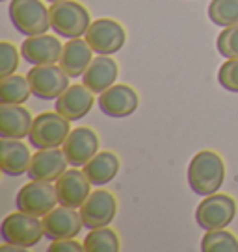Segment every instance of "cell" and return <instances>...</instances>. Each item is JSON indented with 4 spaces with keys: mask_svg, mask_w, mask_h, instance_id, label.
<instances>
[{
    "mask_svg": "<svg viewBox=\"0 0 238 252\" xmlns=\"http://www.w3.org/2000/svg\"><path fill=\"white\" fill-rule=\"evenodd\" d=\"M225 180V163L214 150H201L188 165V184L194 193L208 197L218 193Z\"/></svg>",
    "mask_w": 238,
    "mask_h": 252,
    "instance_id": "obj_1",
    "label": "cell"
},
{
    "mask_svg": "<svg viewBox=\"0 0 238 252\" xmlns=\"http://www.w3.org/2000/svg\"><path fill=\"white\" fill-rule=\"evenodd\" d=\"M0 236L4 243H13L23 249H30L43 239L45 226L38 215L17 210L4 217L0 224Z\"/></svg>",
    "mask_w": 238,
    "mask_h": 252,
    "instance_id": "obj_2",
    "label": "cell"
},
{
    "mask_svg": "<svg viewBox=\"0 0 238 252\" xmlns=\"http://www.w3.org/2000/svg\"><path fill=\"white\" fill-rule=\"evenodd\" d=\"M50 26L52 30L67 39H75L80 35H86L87 28L91 24V17L80 2L62 0L54 2L50 8Z\"/></svg>",
    "mask_w": 238,
    "mask_h": 252,
    "instance_id": "obj_3",
    "label": "cell"
},
{
    "mask_svg": "<svg viewBox=\"0 0 238 252\" xmlns=\"http://www.w3.org/2000/svg\"><path fill=\"white\" fill-rule=\"evenodd\" d=\"M8 11L11 24L23 35H40L52 28L50 11L41 0H11Z\"/></svg>",
    "mask_w": 238,
    "mask_h": 252,
    "instance_id": "obj_4",
    "label": "cell"
},
{
    "mask_svg": "<svg viewBox=\"0 0 238 252\" xmlns=\"http://www.w3.org/2000/svg\"><path fill=\"white\" fill-rule=\"evenodd\" d=\"M71 121L58 111H45L34 119L30 128V145L34 149H60L71 132Z\"/></svg>",
    "mask_w": 238,
    "mask_h": 252,
    "instance_id": "obj_5",
    "label": "cell"
},
{
    "mask_svg": "<svg viewBox=\"0 0 238 252\" xmlns=\"http://www.w3.org/2000/svg\"><path fill=\"white\" fill-rule=\"evenodd\" d=\"M237 215V202L231 195L225 193H212L199 202L196 210V220L199 228L218 230L227 228Z\"/></svg>",
    "mask_w": 238,
    "mask_h": 252,
    "instance_id": "obj_6",
    "label": "cell"
},
{
    "mask_svg": "<svg viewBox=\"0 0 238 252\" xmlns=\"http://www.w3.org/2000/svg\"><path fill=\"white\" fill-rule=\"evenodd\" d=\"M26 78L32 87V94L41 100H54L69 87V74L62 69V65L47 63L34 65L28 71Z\"/></svg>",
    "mask_w": 238,
    "mask_h": 252,
    "instance_id": "obj_7",
    "label": "cell"
},
{
    "mask_svg": "<svg viewBox=\"0 0 238 252\" xmlns=\"http://www.w3.org/2000/svg\"><path fill=\"white\" fill-rule=\"evenodd\" d=\"M58 204V193L56 184L43 180H30L19 189L15 197L17 210L26 213H32L38 217H45L52 208Z\"/></svg>",
    "mask_w": 238,
    "mask_h": 252,
    "instance_id": "obj_8",
    "label": "cell"
},
{
    "mask_svg": "<svg viewBox=\"0 0 238 252\" xmlns=\"http://www.w3.org/2000/svg\"><path fill=\"white\" fill-rule=\"evenodd\" d=\"M86 41L89 43V47L93 48V52L112 56L123 48L125 41H127V33L118 21L103 17V19L91 21L86 32Z\"/></svg>",
    "mask_w": 238,
    "mask_h": 252,
    "instance_id": "obj_9",
    "label": "cell"
},
{
    "mask_svg": "<svg viewBox=\"0 0 238 252\" xmlns=\"http://www.w3.org/2000/svg\"><path fill=\"white\" fill-rule=\"evenodd\" d=\"M43 226H45V237L56 241V239L77 237L84 228V220L80 212H77V208L60 204L43 217Z\"/></svg>",
    "mask_w": 238,
    "mask_h": 252,
    "instance_id": "obj_10",
    "label": "cell"
},
{
    "mask_svg": "<svg viewBox=\"0 0 238 252\" xmlns=\"http://www.w3.org/2000/svg\"><path fill=\"white\" fill-rule=\"evenodd\" d=\"M118 212V200L106 189L91 191L86 202L80 206V215L86 228H101L108 226Z\"/></svg>",
    "mask_w": 238,
    "mask_h": 252,
    "instance_id": "obj_11",
    "label": "cell"
},
{
    "mask_svg": "<svg viewBox=\"0 0 238 252\" xmlns=\"http://www.w3.org/2000/svg\"><path fill=\"white\" fill-rule=\"evenodd\" d=\"M62 147L69 159V165L84 167L99 152V135L95 130L87 126H77L75 130L69 132Z\"/></svg>",
    "mask_w": 238,
    "mask_h": 252,
    "instance_id": "obj_12",
    "label": "cell"
},
{
    "mask_svg": "<svg viewBox=\"0 0 238 252\" xmlns=\"http://www.w3.org/2000/svg\"><path fill=\"white\" fill-rule=\"evenodd\" d=\"M99 108L104 115L114 119H123L132 115L140 106V96L130 86L125 84H114L110 89L99 94Z\"/></svg>",
    "mask_w": 238,
    "mask_h": 252,
    "instance_id": "obj_13",
    "label": "cell"
},
{
    "mask_svg": "<svg viewBox=\"0 0 238 252\" xmlns=\"http://www.w3.org/2000/svg\"><path fill=\"white\" fill-rule=\"evenodd\" d=\"M69 159L64 150L60 149H40L32 154V161L28 167V178L30 180L56 182L67 171Z\"/></svg>",
    "mask_w": 238,
    "mask_h": 252,
    "instance_id": "obj_14",
    "label": "cell"
},
{
    "mask_svg": "<svg viewBox=\"0 0 238 252\" xmlns=\"http://www.w3.org/2000/svg\"><path fill=\"white\" fill-rule=\"evenodd\" d=\"M93 184L87 180L84 171H79V167L67 169L58 180H56V193H58V202L71 208H80L86 202V198L91 195Z\"/></svg>",
    "mask_w": 238,
    "mask_h": 252,
    "instance_id": "obj_15",
    "label": "cell"
},
{
    "mask_svg": "<svg viewBox=\"0 0 238 252\" xmlns=\"http://www.w3.org/2000/svg\"><path fill=\"white\" fill-rule=\"evenodd\" d=\"M64 52V45L56 35H30L21 45V56L30 65H47V63H58Z\"/></svg>",
    "mask_w": 238,
    "mask_h": 252,
    "instance_id": "obj_16",
    "label": "cell"
},
{
    "mask_svg": "<svg viewBox=\"0 0 238 252\" xmlns=\"http://www.w3.org/2000/svg\"><path fill=\"white\" fill-rule=\"evenodd\" d=\"M93 94L95 93L91 89H87L84 84L69 86L56 98V111L62 113L69 121H80L93 108V104H95Z\"/></svg>",
    "mask_w": 238,
    "mask_h": 252,
    "instance_id": "obj_17",
    "label": "cell"
},
{
    "mask_svg": "<svg viewBox=\"0 0 238 252\" xmlns=\"http://www.w3.org/2000/svg\"><path fill=\"white\" fill-rule=\"evenodd\" d=\"M118 74H119L118 63L114 62L110 56L99 54L97 58L91 60L89 67L82 74V84L87 89H91L95 94H101L116 84Z\"/></svg>",
    "mask_w": 238,
    "mask_h": 252,
    "instance_id": "obj_18",
    "label": "cell"
},
{
    "mask_svg": "<svg viewBox=\"0 0 238 252\" xmlns=\"http://www.w3.org/2000/svg\"><path fill=\"white\" fill-rule=\"evenodd\" d=\"M32 161V154L28 145L21 139L2 137L0 141V167L2 173L8 176H21L28 173V167Z\"/></svg>",
    "mask_w": 238,
    "mask_h": 252,
    "instance_id": "obj_19",
    "label": "cell"
},
{
    "mask_svg": "<svg viewBox=\"0 0 238 252\" xmlns=\"http://www.w3.org/2000/svg\"><path fill=\"white\" fill-rule=\"evenodd\" d=\"M34 119L21 104H0V137L23 139L30 134Z\"/></svg>",
    "mask_w": 238,
    "mask_h": 252,
    "instance_id": "obj_20",
    "label": "cell"
},
{
    "mask_svg": "<svg viewBox=\"0 0 238 252\" xmlns=\"http://www.w3.org/2000/svg\"><path fill=\"white\" fill-rule=\"evenodd\" d=\"M91 52H93V48L89 47V43L86 39H80V37L69 39L64 45L60 65L71 78H80L93 60Z\"/></svg>",
    "mask_w": 238,
    "mask_h": 252,
    "instance_id": "obj_21",
    "label": "cell"
},
{
    "mask_svg": "<svg viewBox=\"0 0 238 252\" xmlns=\"http://www.w3.org/2000/svg\"><path fill=\"white\" fill-rule=\"evenodd\" d=\"M119 167H121V161L118 154H114L112 150H103V152H97L84 165V173L93 186H104L118 176Z\"/></svg>",
    "mask_w": 238,
    "mask_h": 252,
    "instance_id": "obj_22",
    "label": "cell"
},
{
    "mask_svg": "<svg viewBox=\"0 0 238 252\" xmlns=\"http://www.w3.org/2000/svg\"><path fill=\"white\" fill-rule=\"evenodd\" d=\"M32 94L26 76L9 74L0 78V104H24Z\"/></svg>",
    "mask_w": 238,
    "mask_h": 252,
    "instance_id": "obj_23",
    "label": "cell"
},
{
    "mask_svg": "<svg viewBox=\"0 0 238 252\" xmlns=\"http://www.w3.org/2000/svg\"><path fill=\"white\" fill-rule=\"evenodd\" d=\"M82 243H84L86 252H118L121 249L118 232L108 228V226L91 228Z\"/></svg>",
    "mask_w": 238,
    "mask_h": 252,
    "instance_id": "obj_24",
    "label": "cell"
},
{
    "mask_svg": "<svg viewBox=\"0 0 238 252\" xmlns=\"http://www.w3.org/2000/svg\"><path fill=\"white\" fill-rule=\"evenodd\" d=\"M203 252H238V237L225 228L206 230L201 239Z\"/></svg>",
    "mask_w": 238,
    "mask_h": 252,
    "instance_id": "obj_25",
    "label": "cell"
},
{
    "mask_svg": "<svg viewBox=\"0 0 238 252\" xmlns=\"http://www.w3.org/2000/svg\"><path fill=\"white\" fill-rule=\"evenodd\" d=\"M208 19L222 28L238 24V0H212L208 6Z\"/></svg>",
    "mask_w": 238,
    "mask_h": 252,
    "instance_id": "obj_26",
    "label": "cell"
},
{
    "mask_svg": "<svg viewBox=\"0 0 238 252\" xmlns=\"http://www.w3.org/2000/svg\"><path fill=\"white\" fill-rule=\"evenodd\" d=\"M216 47H218V52L227 60L238 58V24L223 28L222 33L218 35Z\"/></svg>",
    "mask_w": 238,
    "mask_h": 252,
    "instance_id": "obj_27",
    "label": "cell"
},
{
    "mask_svg": "<svg viewBox=\"0 0 238 252\" xmlns=\"http://www.w3.org/2000/svg\"><path fill=\"white\" fill-rule=\"evenodd\" d=\"M19 67V50L13 43L2 41L0 43V78L15 74Z\"/></svg>",
    "mask_w": 238,
    "mask_h": 252,
    "instance_id": "obj_28",
    "label": "cell"
},
{
    "mask_svg": "<svg viewBox=\"0 0 238 252\" xmlns=\"http://www.w3.org/2000/svg\"><path fill=\"white\" fill-rule=\"evenodd\" d=\"M218 82L223 89L231 93H238V58L227 60L218 71Z\"/></svg>",
    "mask_w": 238,
    "mask_h": 252,
    "instance_id": "obj_29",
    "label": "cell"
},
{
    "mask_svg": "<svg viewBox=\"0 0 238 252\" xmlns=\"http://www.w3.org/2000/svg\"><path fill=\"white\" fill-rule=\"evenodd\" d=\"M84 251V243H79L75 237L69 239H56L48 245V252H80Z\"/></svg>",
    "mask_w": 238,
    "mask_h": 252,
    "instance_id": "obj_30",
    "label": "cell"
},
{
    "mask_svg": "<svg viewBox=\"0 0 238 252\" xmlns=\"http://www.w3.org/2000/svg\"><path fill=\"white\" fill-rule=\"evenodd\" d=\"M47 2H50V4H54V2H62V0H47Z\"/></svg>",
    "mask_w": 238,
    "mask_h": 252,
    "instance_id": "obj_31",
    "label": "cell"
},
{
    "mask_svg": "<svg viewBox=\"0 0 238 252\" xmlns=\"http://www.w3.org/2000/svg\"><path fill=\"white\" fill-rule=\"evenodd\" d=\"M0 2H6V0H0Z\"/></svg>",
    "mask_w": 238,
    "mask_h": 252,
    "instance_id": "obj_32",
    "label": "cell"
}]
</instances>
